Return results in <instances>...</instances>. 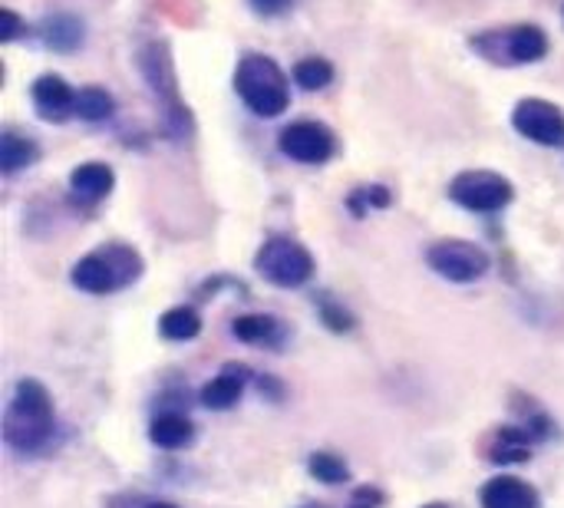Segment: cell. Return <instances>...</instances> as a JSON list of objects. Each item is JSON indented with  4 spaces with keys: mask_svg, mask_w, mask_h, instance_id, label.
I'll return each instance as SVG.
<instances>
[{
    "mask_svg": "<svg viewBox=\"0 0 564 508\" xmlns=\"http://www.w3.org/2000/svg\"><path fill=\"white\" fill-rule=\"evenodd\" d=\"M0 433H3V443L20 456H36L53 443L56 410H53L50 390L40 380L23 377L13 383Z\"/></svg>",
    "mask_w": 564,
    "mask_h": 508,
    "instance_id": "6da1fadb",
    "label": "cell"
},
{
    "mask_svg": "<svg viewBox=\"0 0 564 508\" xmlns=\"http://www.w3.org/2000/svg\"><path fill=\"white\" fill-rule=\"evenodd\" d=\"M145 271L142 255L126 245V241H106L93 251H86L73 268H69V284L83 294L106 298L132 288Z\"/></svg>",
    "mask_w": 564,
    "mask_h": 508,
    "instance_id": "7a4b0ae2",
    "label": "cell"
},
{
    "mask_svg": "<svg viewBox=\"0 0 564 508\" xmlns=\"http://www.w3.org/2000/svg\"><path fill=\"white\" fill-rule=\"evenodd\" d=\"M235 93L261 119H278L291 106V79L264 53H245L238 60V66H235Z\"/></svg>",
    "mask_w": 564,
    "mask_h": 508,
    "instance_id": "3957f363",
    "label": "cell"
},
{
    "mask_svg": "<svg viewBox=\"0 0 564 508\" xmlns=\"http://www.w3.org/2000/svg\"><path fill=\"white\" fill-rule=\"evenodd\" d=\"M469 50L492 63V66H532L549 56V33L539 23H512V26H492L476 36H469Z\"/></svg>",
    "mask_w": 564,
    "mask_h": 508,
    "instance_id": "277c9868",
    "label": "cell"
},
{
    "mask_svg": "<svg viewBox=\"0 0 564 508\" xmlns=\"http://www.w3.org/2000/svg\"><path fill=\"white\" fill-rule=\"evenodd\" d=\"M254 271L268 284H274V288L297 291V288H304L314 278L317 261H314L311 248L301 245L297 238H291V235H271L254 251Z\"/></svg>",
    "mask_w": 564,
    "mask_h": 508,
    "instance_id": "5b68a950",
    "label": "cell"
},
{
    "mask_svg": "<svg viewBox=\"0 0 564 508\" xmlns=\"http://www.w3.org/2000/svg\"><path fill=\"white\" fill-rule=\"evenodd\" d=\"M449 202L473 212V215H496L502 208L512 205L516 198V188L506 175L499 172H489V169H466L459 172L449 188H446Z\"/></svg>",
    "mask_w": 564,
    "mask_h": 508,
    "instance_id": "8992f818",
    "label": "cell"
},
{
    "mask_svg": "<svg viewBox=\"0 0 564 508\" xmlns=\"http://www.w3.org/2000/svg\"><path fill=\"white\" fill-rule=\"evenodd\" d=\"M426 264L433 274H440L449 284H476L489 274L492 258L482 245L466 241V238H443L436 245H430L426 251Z\"/></svg>",
    "mask_w": 564,
    "mask_h": 508,
    "instance_id": "52a82bcc",
    "label": "cell"
},
{
    "mask_svg": "<svg viewBox=\"0 0 564 508\" xmlns=\"http://www.w3.org/2000/svg\"><path fill=\"white\" fill-rule=\"evenodd\" d=\"M278 149H281V155H288L297 165H324L337 152V136L327 122L297 119V122L281 129Z\"/></svg>",
    "mask_w": 564,
    "mask_h": 508,
    "instance_id": "ba28073f",
    "label": "cell"
},
{
    "mask_svg": "<svg viewBox=\"0 0 564 508\" xmlns=\"http://www.w3.org/2000/svg\"><path fill=\"white\" fill-rule=\"evenodd\" d=\"M512 129L519 136H525L529 142H535V145L564 149V112L555 102H549L542 96H529V99L516 102Z\"/></svg>",
    "mask_w": 564,
    "mask_h": 508,
    "instance_id": "9c48e42d",
    "label": "cell"
},
{
    "mask_svg": "<svg viewBox=\"0 0 564 508\" xmlns=\"http://www.w3.org/2000/svg\"><path fill=\"white\" fill-rule=\"evenodd\" d=\"M251 380H254V370L248 364L231 360L198 390V403L205 410H212V413H228V410H235L241 403Z\"/></svg>",
    "mask_w": 564,
    "mask_h": 508,
    "instance_id": "30bf717a",
    "label": "cell"
},
{
    "mask_svg": "<svg viewBox=\"0 0 564 508\" xmlns=\"http://www.w3.org/2000/svg\"><path fill=\"white\" fill-rule=\"evenodd\" d=\"M33 109L43 122H66L76 116V89L59 73H40L30 86Z\"/></svg>",
    "mask_w": 564,
    "mask_h": 508,
    "instance_id": "8fae6325",
    "label": "cell"
},
{
    "mask_svg": "<svg viewBox=\"0 0 564 508\" xmlns=\"http://www.w3.org/2000/svg\"><path fill=\"white\" fill-rule=\"evenodd\" d=\"M139 63H142V73H145L152 93L169 106V116H175L178 122H185L188 112H185V106L178 102V86H175V73H172V60H169L165 46L149 43V46L142 50V60H139Z\"/></svg>",
    "mask_w": 564,
    "mask_h": 508,
    "instance_id": "7c38bea8",
    "label": "cell"
},
{
    "mask_svg": "<svg viewBox=\"0 0 564 508\" xmlns=\"http://www.w3.org/2000/svg\"><path fill=\"white\" fill-rule=\"evenodd\" d=\"M535 446H539V443H535L519 423H512V426H499V430H492V433L486 436L482 456H486V463L506 469V466H522V463H529Z\"/></svg>",
    "mask_w": 564,
    "mask_h": 508,
    "instance_id": "4fadbf2b",
    "label": "cell"
},
{
    "mask_svg": "<svg viewBox=\"0 0 564 508\" xmlns=\"http://www.w3.org/2000/svg\"><path fill=\"white\" fill-rule=\"evenodd\" d=\"M479 508H545V502L529 479L496 476L479 489Z\"/></svg>",
    "mask_w": 564,
    "mask_h": 508,
    "instance_id": "5bb4252c",
    "label": "cell"
},
{
    "mask_svg": "<svg viewBox=\"0 0 564 508\" xmlns=\"http://www.w3.org/2000/svg\"><path fill=\"white\" fill-rule=\"evenodd\" d=\"M116 188V172L106 162H83L69 172V195L79 205H99Z\"/></svg>",
    "mask_w": 564,
    "mask_h": 508,
    "instance_id": "9a60e30c",
    "label": "cell"
},
{
    "mask_svg": "<svg viewBox=\"0 0 564 508\" xmlns=\"http://www.w3.org/2000/svg\"><path fill=\"white\" fill-rule=\"evenodd\" d=\"M231 334L241 344L261 347V350H281L288 344V327L274 314H241V317H235Z\"/></svg>",
    "mask_w": 564,
    "mask_h": 508,
    "instance_id": "2e32d148",
    "label": "cell"
},
{
    "mask_svg": "<svg viewBox=\"0 0 564 508\" xmlns=\"http://www.w3.org/2000/svg\"><path fill=\"white\" fill-rule=\"evenodd\" d=\"M149 443L165 450V453H178L185 446L195 443V423L185 417V413H175V410H165L159 417H152L149 423Z\"/></svg>",
    "mask_w": 564,
    "mask_h": 508,
    "instance_id": "e0dca14e",
    "label": "cell"
},
{
    "mask_svg": "<svg viewBox=\"0 0 564 508\" xmlns=\"http://www.w3.org/2000/svg\"><path fill=\"white\" fill-rule=\"evenodd\" d=\"M36 33L43 40V46L53 50V53H73L86 40V26L73 13H53V17H46Z\"/></svg>",
    "mask_w": 564,
    "mask_h": 508,
    "instance_id": "ac0fdd59",
    "label": "cell"
},
{
    "mask_svg": "<svg viewBox=\"0 0 564 508\" xmlns=\"http://www.w3.org/2000/svg\"><path fill=\"white\" fill-rule=\"evenodd\" d=\"M36 159H40V145L33 136L13 132V129H7L0 136V172L3 175H17L20 169H30Z\"/></svg>",
    "mask_w": 564,
    "mask_h": 508,
    "instance_id": "d6986e66",
    "label": "cell"
},
{
    "mask_svg": "<svg viewBox=\"0 0 564 508\" xmlns=\"http://www.w3.org/2000/svg\"><path fill=\"white\" fill-rule=\"evenodd\" d=\"M159 334L169 344H188L202 334V314L192 304H175L159 317Z\"/></svg>",
    "mask_w": 564,
    "mask_h": 508,
    "instance_id": "ffe728a7",
    "label": "cell"
},
{
    "mask_svg": "<svg viewBox=\"0 0 564 508\" xmlns=\"http://www.w3.org/2000/svg\"><path fill=\"white\" fill-rule=\"evenodd\" d=\"M334 63L324 60V56H304L294 63V83L304 89V93H317V89H327L334 83Z\"/></svg>",
    "mask_w": 564,
    "mask_h": 508,
    "instance_id": "44dd1931",
    "label": "cell"
},
{
    "mask_svg": "<svg viewBox=\"0 0 564 508\" xmlns=\"http://www.w3.org/2000/svg\"><path fill=\"white\" fill-rule=\"evenodd\" d=\"M307 473L321 486H344V483H350V466L337 453H327V450H317V453L307 456Z\"/></svg>",
    "mask_w": 564,
    "mask_h": 508,
    "instance_id": "7402d4cb",
    "label": "cell"
},
{
    "mask_svg": "<svg viewBox=\"0 0 564 508\" xmlns=\"http://www.w3.org/2000/svg\"><path fill=\"white\" fill-rule=\"evenodd\" d=\"M116 112V99L112 93L99 89V86H86L76 93V116L83 122H106Z\"/></svg>",
    "mask_w": 564,
    "mask_h": 508,
    "instance_id": "603a6c76",
    "label": "cell"
},
{
    "mask_svg": "<svg viewBox=\"0 0 564 508\" xmlns=\"http://www.w3.org/2000/svg\"><path fill=\"white\" fill-rule=\"evenodd\" d=\"M390 202H393V195H390L387 185H360V188L347 198V205H350V212H354L357 218L370 215L373 208H390Z\"/></svg>",
    "mask_w": 564,
    "mask_h": 508,
    "instance_id": "cb8c5ba5",
    "label": "cell"
},
{
    "mask_svg": "<svg viewBox=\"0 0 564 508\" xmlns=\"http://www.w3.org/2000/svg\"><path fill=\"white\" fill-rule=\"evenodd\" d=\"M317 317L324 321V327L327 331H334V334H350L354 327H357V317L340 304V301H334V298H321V304H317Z\"/></svg>",
    "mask_w": 564,
    "mask_h": 508,
    "instance_id": "d4e9b609",
    "label": "cell"
},
{
    "mask_svg": "<svg viewBox=\"0 0 564 508\" xmlns=\"http://www.w3.org/2000/svg\"><path fill=\"white\" fill-rule=\"evenodd\" d=\"M294 3H297V0H248V7H251L258 17H264V20H274V17L291 13Z\"/></svg>",
    "mask_w": 564,
    "mask_h": 508,
    "instance_id": "484cf974",
    "label": "cell"
},
{
    "mask_svg": "<svg viewBox=\"0 0 564 508\" xmlns=\"http://www.w3.org/2000/svg\"><path fill=\"white\" fill-rule=\"evenodd\" d=\"M383 502H387V496L377 486H360L350 496V508H380Z\"/></svg>",
    "mask_w": 564,
    "mask_h": 508,
    "instance_id": "4316f807",
    "label": "cell"
},
{
    "mask_svg": "<svg viewBox=\"0 0 564 508\" xmlns=\"http://www.w3.org/2000/svg\"><path fill=\"white\" fill-rule=\"evenodd\" d=\"M23 30H26V23H23L10 7H3V13H0V40L10 43V40H17Z\"/></svg>",
    "mask_w": 564,
    "mask_h": 508,
    "instance_id": "83f0119b",
    "label": "cell"
},
{
    "mask_svg": "<svg viewBox=\"0 0 564 508\" xmlns=\"http://www.w3.org/2000/svg\"><path fill=\"white\" fill-rule=\"evenodd\" d=\"M254 387H258V393L264 397V400H271V403H281L284 400V383L281 380H274V377H254Z\"/></svg>",
    "mask_w": 564,
    "mask_h": 508,
    "instance_id": "f1b7e54d",
    "label": "cell"
},
{
    "mask_svg": "<svg viewBox=\"0 0 564 508\" xmlns=\"http://www.w3.org/2000/svg\"><path fill=\"white\" fill-rule=\"evenodd\" d=\"M142 508H178L175 502H165V499H152V502H145Z\"/></svg>",
    "mask_w": 564,
    "mask_h": 508,
    "instance_id": "f546056e",
    "label": "cell"
},
{
    "mask_svg": "<svg viewBox=\"0 0 564 508\" xmlns=\"http://www.w3.org/2000/svg\"><path fill=\"white\" fill-rule=\"evenodd\" d=\"M423 508H453V506H446V502H430V506H423Z\"/></svg>",
    "mask_w": 564,
    "mask_h": 508,
    "instance_id": "4dcf8cb0",
    "label": "cell"
},
{
    "mask_svg": "<svg viewBox=\"0 0 564 508\" xmlns=\"http://www.w3.org/2000/svg\"><path fill=\"white\" fill-rule=\"evenodd\" d=\"M301 508H327V506H301Z\"/></svg>",
    "mask_w": 564,
    "mask_h": 508,
    "instance_id": "1f68e13d",
    "label": "cell"
}]
</instances>
